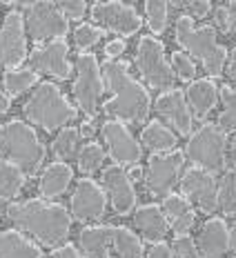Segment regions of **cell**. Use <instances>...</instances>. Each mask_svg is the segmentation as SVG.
<instances>
[{"label":"cell","instance_id":"1","mask_svg":"<svg viewBox=\"0 0 236 258\" xmlns=\"http://www.w3.org/2000/svg\"><path fill=\"white\" fill-rule=\"evenodd\" d=\"M5 216L9 223L34 236L45 247H56L58 243H63L69 234V225H72V216L65 207L47 201L14 203V205H7Z\"/></svg>","mask_w":236,"mask_h":258},{"label":"cell","instance_id":"2","mask_svg":"<svg viewBox=\"0 0 236 258\" xmlns=\"http://www.w3.org/2000/svg\"><path fill=\"white\" fill-rule=\"evenodd\" d=\"M107 89L111 98L103 105L105 116L116 118L118 122H143L149 114V94L138 80L130 76L125 62H107L103 69Z\"/></svg>","mask_w":236,"mask_h":258},{"label":"cell","instance_id":"3","mask_svg":"<svg viewBox=\"0 0 236 258\" xmlns=\"http://www.w3.org/2000/svg\"><path fill=\"white\" fill-rule=\"evenodd\" d=\"M0 156L16 165L23 174L31 176L42 165L45 147L29 125L23 120H12L0 127Z\"/></svg>","mask_w":236,"mask_h":258},{"label":"cell","instance_id":"4","mask_svg":"<svg viewBox=\"0 0 236 258\" xmlns=\"http://www.w3.org/2000/svg\"><path fill=\"white\" fill-rule=\"evenodd\" d=\"M176 42L190 51V56L198 58L205 67L207 76H221L225 67V49L218 45L216 31L212 27H196L190 16H181L176 20Z\"/></svg>","mask_w":236,"mask_h":258},{"label":"cell","instance_id":"5","mask_svg":"<svg viewBox=\"0 0 236 258\" xmlns=\"http://www.w3.org/2000/svg\"><path fill=\"white\" fill-rule=\"evenodd\" d=\"M25 116L34 125L53 132L76 120V109L67 103L65 96L53 83H42L25 103Z\"/></svg>","mask_w":236,"mask_h":258},{"label":"cell","instance_id":"6","mask_svg":"<svg viewBox=\"0 0 236 258\" xmlns=\"http://www.w3.org/2000/svg\"><path fill=\"white\" fill-rule=\"evenodd\" d=\"M227 147V134L216 125H203L185 145V156L205 171H221L227 163L225 158Z\"/></svg>","mask_w":236,"mask_h":258},{"label":"cell","instance_id":"7","mask_svg":"<svg viewBox=\"0 0 236 258\" xmlns=\"http://www.w3.org/2000/svg\"><path fill=\"white\" fill-rule=\"evenodd\" d=\"M136 67L141 72L143 80H147V85L152 89H167L174 85V69L165 60L163 45L158 40H154L152 36H145L138 42L136 49Z\"/></svg>","mask_w":236,"mask_h":258},{"label":"cell","instance_id":"8","mask_svg":"<svg viewBox=\"0 0 236 258\" xmlns=\"http://www.w3.org/2000/svg\"><path fill=\"white\" fill-rule=\"evenodd\" d=\"M78 76L74 80V98H76L78 107L87 116H94L98 109L100 96H103V80H100V69L96 62V56L92 53H80L76 60Z\"/></svg>","mask_w":236,"mask_h":258},{"label":"cell","instance_id":"9","mask_svg":"<svg viewBox=\"0 0 236 258\" xmlns=\"http://www.w3.org/2000/svg\"><path fill=\"white\" fill-rule=\"evenodd\" d=\"M27 29L34 42H45L63 40L69 31V25L53 3H31L27 14Z\"/></svg>","mask_w":236,"mask_h":258},{"label":"cell","instance_id":"10","mask_svg":"<svg viewBox=\"0 0 236 258\" xmlns=\"http://www.w3.org/2000/svg\"><path fill=\"white\" fill-rule=\"evenodd\" d=\"M183 167V154H152L145 169V187L154 198H165L176 185Z\"/></svg>","mask_w":236,"mask_h":258},{"label":"cell","instance_id":"11","mask_svg":"<svg viewBox=\"0 0 236 258\" xmlns=\"http://www.w3.org/2000/svg\"><path fill=\"white\" fill-rule=\"evenodd\" d=\"M92 18L118 36H134L141 29V16L125 3H96L92 7Z\"/></svg>","mask_w":236,"mask_h":258},{"label":"cell","instance_id":"12","mask_svg":"<svg viewBox=\"0 0 236 258\" xmlns=\"http://www.w3.org/2000/svg\"><path fill=\"white\" fill-rule=\"evenodd\" d=\"M27 56L25 47V20L18 12L7 14L0 27V64L3 67H18Z\"/></svg>","mask_w":236,"mask_h":258},{"label":"cell","instance_id":"13","mask_svg":"<svg viewBox=\"0 0 236 258\" xmlns=\"http://www.w3.org/2000/svg\"><path fill=\"white\" fill-rule=\"evenodd\" d=\"M103 138L109 149V156L116 160L118 165H138L141 160V145L136 143V138L132 136V132L125 125H121L118 120H107L100 127Z\"/></svg>","mask_w":236,"mask_h":258},{"label":"cell","instance_id":"14","mask_svg":"<svg viewBox=\"0 0 236 258\" xmlns=\"http://www.w3.org/2000/svg\"><path fill=\"white\" fill-rule=\"evenodd\" d=\"M181 191L205 214H212L218 207V185L214 176L205 169H187L181 178Z\"/></svg>","mask_w":236,"mask_h":258},{"label":"cell","instance_id":"15","mask_svg":"<svg viewBox=\"0 0 236 258\" xmlns=\"http://www.w3.org/2000/svg\"><path fill=\"white\" fill-rule=\"evenodd\" d=\"M156 114L179 134H183V136H190L192 134L194 120H192L190 105L185 100V91L169 89L165 94H160L156 98Z\"/></svg>","mask_w":236,"mask_h":258},{"label":"cell","instance_id":"16","mask_svg":"<svg viewBox=\"0 0 236 258\" xmlns=\"http://www.w3.org/2000/svg\"><path fill=\"white\" fill-rule=\"evenodd\" d=\"M103 189L107 191V196H109L114 212L121 214V216L130 214L134 205H136V191H134L132 178L121 165H114V167L105 169Z\"/></svg>","mask_w":236,"mask_h":258},{"label":"cell","instance_id":"17","mask_svg":"<svg viewBox=\"0 0 236 258\" xmlns=\"http://www.w3.org/2000/svg\"><path fill=\"white\" fill-rule=\"evenodd\" d=\"M69 205H72V214L78 220H85V223L100 220L105 214V205H107L103 187L96 185V182L89 180V178L80 180Z\"/></svg>","mask_w":236,"mask_h":258},{"label":"cell","instance_id":"18","mask_svg":"<svg viewBox=\"0 0 236 258\" xmlns=\"http://www.w3.org/2000/svg\"><path fill=\"white\" fill-rule=\"evenodd\" d=\"M67 53H69V49H67L65 40H53L49 45L38 47V49L31 51L29 62L36 72L65 80V78H69V74H72V64L67 62Z\"/></svg>","mask_w":236,"mask_h":258},{"label":"cell","instance_id":"19","mask_svg":"<svg viewBox=\"0 0 236 258\" xmlns=\"http://www.w3.org/2000/svg\"><path fill=\"white\" fill-rule=\"evenodd\" d=\"M198 247L205 258H223L229 249V229L221 218H210L201 227Z\"/></svg>","mask_w":236,"mask_h":258},{"label":"cell","instance_id":"20","mask_svg":"<svg viewBox=\"0 0 236 258\" xmlns=\"http://www.w3.org/2000/svg\"><path fill=\"white\" fill-rule=\"evenodd\" d=\"M134 225H136V229L143 234V238L152 240V243H160L169 229L167 216H165L163 209H158L156 205L138 207L136 214H134Z\"/></svg>","mask_w":236,"mask_h":258},{"label":"cell","instance_id":"21","mask_svg":"<svg viewBox=\"0 0 236 258\" xmlns=\"http://www.w3.org/2000/svg\"><path fill=\"white\" fill-rule=\"evenodd\" d=\"M218 98V89L214 85V80H196V83H190V87L185 89V100L187 105L194 109V114L198 118H205L210 111L214 109Z\"/></svg>","mask_w":236,"mask_h":258},{"label":"cell","instance_id":"22","mask_svg":"<svg viewBox=\"0 0 236 258\" xmlns=\"http://www.w3.org/2000/svg\"><path fill=\"white\" fill-rule=\"evenodd\" d=\"M78 245L87 258H111V227H85L78 232Z\"/></svg>","mask_w":236,"mask_h":258},{"label":"cell","instance_id":"23","mask_svg":"<svg viewBox=\"0 0 236 258\" xmlns=\"http://www.w3.org/2000/svg\"><path fill=\"white\" fill-rule=\"evenodd\" d=\"M163 209H165V216L171 220V229H174L179 236H185L194 227V212H192L190 203L181 196H165V203H163Z\"/></svg>","mask_w":236,"mask_h":258},{"label":"cell","instance_id":"24","mask_svg":"<svg viewBox=\"0 0 236 258\" xmlns=\"http://www.w3.org/2000/svg\"><path fill=\"white\" fill-rule=\"evenodd\" d=\"M72 178H74V171L67 163H53L42 171L38 189H40L42 196H47V198L61 196V194L69 187Z\"/></svg>","mask_w":236,"mask_h":258},{"label":"cell","instance_id":"25","mask_svg":"<svg viewBox=\"0 0 236 258\" xmlns=\"http://www.w3.org/2000/svg\"><path fill=\"white\" fill-rule=\"evenodd\" d=\"M0 258H42V251L18 232H0Z\"/></svg>","mask_w":236,"mask_h":258},{"label":"cell","instance_id":"26","mask_svg":"<svg viewBox=\"0 0 236 258\" xmlns=\"http://www.w3.org/2000/svg\"><path fill=\"white\" fill-rule=\"evenodd\" d=\"M111 247L116 258H145L143 243L127 227H111Z\"/></svg>","mask_w":236,"mask_h":258},{"label":"cell","instance_id":"27","mask_svg":"<svg viewBox=\"0 0 236 258\" xmlns=\"http://www.w3.org/2000/svg\"><path fill=\"white\" fill-rule=\"evenodd\" d=\"M143 143L145 147H149L152 152H169L176 147V136L171 134V129H167L163 122H147L143 129Z\"/></svg>","mask_w":236,"mask_h":258},{"label":"cell","instance_id":"28","mask_svg":"<svg viewBox=\"0 0 236 258\" xmlns=\"http://www.w3.org/2000/svg\"><path fill=\"white\" fill-rule=\"evenodd\" d=\"M23 182H25L23 171L0 156V198H5V201L16 198L23 189Z\"/></svg>","mask_w":236,"mask_h":258},{"label":"cell","instance_id":"29","mask_svg":"<svg viewBox=\"0 0 236 258\" xmlns=\"http://www.w3.org/2000/svg\"><path fill=\"white\" fill-rule=\"evenodd\" d=\"M78 143H80V134L76 129H63L51 143V154L56 156L61 163L72 160L78 154Z\"/></svg>","mask_w":236,"mask_h":258},{"label":"cell","instance_id":"30","mask_svg":"<svg viewBox=\"0 0 236 258\" xmlns=\"http://www.w3.org/2000/svg\"><path fill=\"white\" fill-rule=\"evenodd\" d=\"M218 207H221V212L225 216H229V214H236V171H227V174L221 178L218 182Z\"/></svg>","mask_w":236,"mask_h":258},{"label":"cell","instance_id":"31","mask_svg":"<svg viewBox=\"0 0 236 258\" xmlns=\"http://www.w3.org/2000/svg\"><path fill=\"white\" fill-rule=\"evenodd\" d=\"M103 160H105L103 147H100L98 143H87L78 154V167H80L83 174L92 176V174H96V171L100 169Z\"/></svg>","mask_w":236,"mask_h":258},{"label":"cell","instance_id":"32","mask_svg":"<svg viewBox=\"0 0 236 258\" xmlns=\"http://www.w3.org/2000/svg\"><path fill=\"white\" fill-rule=\"evenodd\" d=\"M38 80L36 72H27V69H14L5 76V89H7L9 96H20L25 94L31 85Z\"/></svg>","mask_w":236,"mask_h":258},{"label":"cell","instance_id":"33","mask_svg":"<svg viewBox=\"0 0 236 258\" xmlns=\"http://www.w3.org/2000/svg\"><path fill=\"white\" fill-rule=\"evenodd\" d=\"M145 14H147V25L154 34H163L167 27V3L160 0H149L145 3Z\"/></svg>","mask_w":236,"mask_h":258},{"label":"cell","instance_id":"34","mask_svg":"<svg viewBox=\"0 0 236 258\" xmlns=\"http://www.w3.org/2000/svg\"><path fill=\"white\" fill-rule=\"evenodd\" d=\"M221 100H223V111H221V127L236 132V89L234 87H223L221 91Z\"/></svg>","mask_w":236,"mask_h":258},{"label":"cell","instance_id":"35","mask_svg":"<svg viewBox=\"0 0 236 258\" xmlns=\"http://www.w3.org/2000/svg\"><path fill=\"white\" fill-rule=\"evenodd\" d=\"M103 38V31L96 29L92 25H78L76 31H74V40H76L78 49H89V47H94L96 42Z\"/></svg>","mask_w":236,"mask_h":258},{"label":"cell","instance_id":"36","mask_svg":"<svg viewBox=\"0 0 236 258\" xmlns=\"http://www.w3.org/2000/svg\"><path fill=\"white\" fill-rule=\"evenodd\" d=\"M171 64H174V72L183 80H192L196 76V64L192 62V58L185 56V53H181V51L171 53Z\"/></svg>","mask_w":236,"mask_h":258},{"label":"cell","instance_id":"37","mask_svg":"<svg viewBox=\"0 0 236 258\" xmlns=\"http://www.w3.org/2000/svg\"><path fill=\"white\" fill-rule=\"evenodd\" d=\"M171 251H174V258H201L194 240L190 236H179L171 245Z\"/></svg>","mask_w":236,"mask_h":258},{"label":"cell","instance_id":"38","mask_svg":"<svg viewBox=\"0 0 236 258\" xmlns=\"http://www.w3.org/2000/svg\"><path fill=\"white\" fill-rule=\"evenodd\" d=\"M58 7H61V14L69 16V18H83V14L87 12V5L83 0H65Z\"/></svg>","mask_w":236,"mask_h":258},{"label":"cell","instance_id":"39","mask_svg":"<svg viewBox=\"0 0 236 258\" xmlns=\"http://www.w3.org/2000/svg\"><path fill=\"white\" fill-rule=\"evenodd\" d=\"M185 7L190 9L192 16H196V18H203V16H207L212 12V5L207 3V0H194V3H185Z\"/></svg>","mask_w":236,"mask_h":258},{"label":"cell","instance_id":"40","mask_svg":"<svg viewBox=\"0 0 236 258\" xmlns=\"http://www.w3.org/2000/svg\"><path fill=\"white\" fill-rule=\"evenodd\" d=\"M147 258H171V249L165 243H152Z\"/></svg>","mask_w":236,"mask_h":258},{"label":"cell","instance_id":"41","mask_svg":"<svg viewBox=\"0 0 236 258\" xmlns=\"http://www.w3.org/2000/svg\"><path fill=\"white\" fill-rule=\"evenodd\" d=\"M125 49H127V45L123 40H111V42L105 45V56L107 58H118Z\"/></svg>","mask_w":236,"mask_h":258},{"label":"cell","instance_id":"42","mask_svg":"<svg viewBox=\"0 0 236 258\" xmlns=\"http://www.w3.org/2000/svg\"><path fill=\"white\" fill-rule=\"evenodd\" d=\"M51 258H87V256L78 254L76 247H72V245H63V247H58V249L53 251Z\"/></svg>","mask_w":236,"mask_h":258},{"label":"cell","instance_id":"43","mask_svg":"<svg viewBox=\"0 0 236 258\" xmlns=\"http://www.w3.org/2000/svg\"><path fill=\"white\" fill-rule=\"evenodd\" d=\"M223 9H225V18H227V31L236 34V3L223 5Z\"/></svg>","mask_w":236,"mask_h":258},{"label":"cell","instance_id":"44","mask_svg":"<svg viewBox=\"0 0 236 258\" xmlns=\"http://www.w3.org/2000/svg\"><path fill=\"white\" fill-rule=\"evenodd\" d=\"M78 134H80V136H83V138H92L94 136V127H92V122H83V125H80V129H78Z\"/></svg>","mask_w":236,"mask_h":258},{"label":"cell","instance_id":"45","mask_svg":"<svg viewBox=\"0 0 236 258\" xmlns=\"http://www.w3.org/2000/svg\"><path fill=\"white\" fill-rule=\"evenodd\" d=\"M227 74L232 78H236V49L229 53V62H227Z\"/></svg>","mask_w":236,"mask_h":258},{"label":"cell","instance_id":"46","mask_svg":"<svg viewBox=\"0 0 236 258\" xmlns=\"http://www.w3.org/2000/svg\"><path fill=\"white\" fill-rule=\"evenodd\" d=\"M7 109H9V98H7V94L0 89V116H3Z\"/></svg>","mask_w":236,"mask_h":258},{"label":"cell","instance_id":"47","mask_svg":"<svg viewBox=\"0 0 236 258\" xmlns=\"http://www.w3.org/2000/svg\"><path fill=\"white\" fill-rule=\"evenodd\" d=\"M229 165L236 169V136H234L232 145H229Z\"/></svg>","mask_w":236,"mask_h":258},{"label":"cell","instance_id":"48","mask_svg":"<svg viewBox=\"0 0 236 258\" xmlns=\"http://www.w3.org/2000/svg\"><path fill=\"white\" fill-rule=\"evenodd\" d=\"M229 247L236 251V223H234V227H232V232H229Z\"/></svg>","mask_w":236,"mask_h":258}]
</instances>
